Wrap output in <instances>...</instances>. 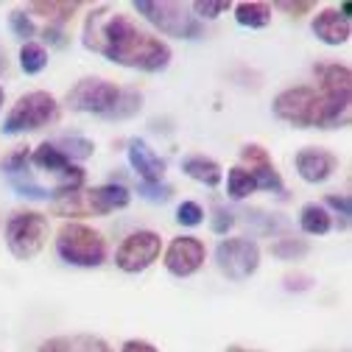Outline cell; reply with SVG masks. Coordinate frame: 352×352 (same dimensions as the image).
Segmentation results:
<instances>
[{
	"mask_svg": "<svg viewBox=\"0 0 352 352\" xmlns=\"http://www.w3.org/2000/svg\"><path fill=\"white\" fill-rule=\"evenodd\" d=\"M182 170L190 176V179L207 185V188H218V182H221V165H218L215 160L204 157V154H190L182 160Z\"/></svg>",
	"mask_w": 352,
	"mask_h": 352,
	"instance_id": "16",
	"label": "cell"
},
{
	"mask_svg": "<svg viewBox=\"0 0 352 352\" xmlns=\"http://www.w3.org/2000/svg\"><path fill=\"white\" fill-rule=\"evenodd\" d=\"M48 241V218L42 212H14L6 224V246L17 260H31Z\"/></svg>",
	"mask_w": 352,
	"mask_h": 352,
	"instance_id": "7",
	"label": "cell"
},
{
	"mask_svg": "<svg viewBox=\"0 0 352 352\" xmlns=\"http://www.w3.org/2000/svg\"><path fill=\"white\" fill-rule=\"evenodd\" d=\"M56 252L65 263L81 269H96L107 260V241L87 224H65L56 235Z\"/></svg>",
	"mask_w": 352,
	"mask_h": 352,
	"instance_id": "5",
	"label": "cell"
},
{
	"mask_svg": "<svg viewBox=\"0 0 352 352\" xmlns=\"http://www.w3.org/2000/svg\"><path fill=\"white\" fill-rule=\"evenodd\" d=\"M215 266L227 280H246L260 266V246L249 238H227L215 246Z\"/></svg>",
	"mask_w": 352,
	"mask_h": 352,
	"instance_id": "8",
	"label": "cell"
},
{
	"mask_svg": "<svg viewBox=\"0 0 352 352\" xmlns=\"http://www.w3.org/2000/svg\"><path fill=\"white\" fill-rule=\"evenodd\" d=\"M120 352H157V346L154 344H148V341H140V338H131V341H126L123 344V349Z\"/></svg>",
	"mask_w": 352,
	"mask_h": 352,
	"instance_id": "39",
	"label": "cell"
},
{
	"mask_svg": "<svg viewBox=\"0 0 352 352\" xmlns=\"http://www.w3.org/2000/svg\"><path fill=\"white\" fill-rule=\"evenodd\" d=\"M67 107L73 112L98 115L107 120H126L135 118L143 107V96L129 87H115L104 78H81L67 93Z\"/></svg>",
	"mask_w": 352,
	"mask_h": 352,
	"instance_id": "3",
	"label": "cell"
},
{
	"mask_svg": "<svg viewBox=\"0 0 352 352\" xmlns=\"http://www.w3.org/2000/svg\"><path fill=\"white\" fill-rule=\"evenodd\" d=\"M232 224H235V215H232L227 207L215 204V207H212V232H215V235H227V232L232 230Z\"/></svg>",
	"mask_w": 352,
	"mask_h": 352,
	"instance_id": "34",
	"label": "cell"
},
{
	"mask_svg": "<svg viewBox=\"0 0 352 352\" xmlns=\"http://www.w3.org/2000/svg\"><path fill=\"white\" fill-rule=\"evenodd\" d=\"M285 288L288 291H307L314 285V277L311 274H302V272H296V274H285Z\"/></svg>",
	"mask_w": 352,
	"mask_h": 352,
	"instance_id": "37",
	"label": "cell"
},
{
	"mask_svg": "<svg viewBox=\"0 0 352 352\" xmlns=\"http://www.w3.org/2000/svg\"><path fill=\"white\" fill-rule=\"evenodd\" d=\"M299 227L307 235H327L333 230V215L327 212V207L311 201L299 210Z\"/></svg>",
	"mask_w": 352,
	"mask_h": 352,
	"instance_id": "17",
	"label": "cell"
},
{
	"mask_svg": "<svg viewBox=\"0 0 352 352\" xmlns=\"http://www.w3.org/2000/svg\"><path fill=\"white\" fill-rule=\"evenodd\" d=\"M322 207H330V210H336V212L341 215V224H338L341 230H346V227H349V215H352V204H349V196H327Z\"/></svg>",
	"mask_w": 352,
	"mask_h": 352,
	"instance_id": "35",
	"label": "cell"
},
{
	"mask_svg": "<svg viewBox=\"0 0 352 352\" xmlns=\"http://www.w3.org/2000/svg\"><path fill=\"white\" fill-rule=\"evenodd\" d=\"M129 199H131L129 190L123 185H115V182L84 190L87 212H96V215H107V212L123 210V207H129Z\"/></svg>",
	"mask_w": 352,
	"mask_h": 352,
	"instance_id": "13",
	"label": "cell"
},
{
	"mask_svg": "<svg viewBox=\"0 0 352 352\" xmlns=\"http://www.w3.org/2000/svg\"><path fill=\"white\" fill-rule=\"evenodd\" d=\"M54 146H56L67 160H90L93 151H96L93 140H87V138H62V140H56Z\"/></svg>",
	"mask_w": 352,
	"mask_h": 352,
	"instance_id": "23",
	"label": "cell"
},
{
	"mask_svg": "<svg viewBox=\"0 0 352 352\" xmlns=\"http://www.w3.org/2000/svg\"><path fill=\"white\" fill-rule=\"evenodd\" d=\"M45 39L51 42V45H56V48H65V45H67L65 31H62L59 25H48V28H45Z\"/></svg>",
	"mask_w": 352,
	"mask_h": 352,
	"instance_id": "38",
	"label": "cell"
},
{
	"mask_svg": "<svg viewBox=\"0 0 352 352\" xmlns=\"http://www.w3.org/2000/svg\"><path fill=\"white\" fill-rule=\"evenodd\" d=\"M176 221L182 227H199L204 221V210L196 201H182L179 210H176Z\"/></svg>",
	"mask_w": 352,
	"mask_h": 352,
	"instance_id": "31",
	"label": "cell"
},
{
	"mask_svg": "<svg viewBox=\"0 0 352 352\" xmlns=\"http://www.w3.org/2000/svg\"><path fill=\"white\" fill-rule=\"evenodd\" d=\"M160 252H162V238L157 232H151V230L131 232L115 252V266L126 274H138L151 266L160 257Z\"/></svg>",
	"mask_w": 352,
	"mask_h": 352,
	"instance_id": "9",
	"label": "cell"
},
{
	"mask_svg": "<svg viewBox=\"0 0 352 352\" xmlns=\"http://www.w3.org/2000/svg\"><path fill=\"white\" fill-rule=\"evenodd\" d=\"M135 12L143 14L146 23H151L165 36L179 39H199L204 34L201 20L190 14V6L173 3V0H135Z\"/></svg>",
	"mask_w": 352,
	"mask_h": 352,
	"instance_id": "4",
	"label": "cell"
},
{
	"mask_svg": "<svg viewBox=\"0 0 352 352\" xmlns=\"http://www.w3.org/2000/svg\"><path fill=\"white\" fill-rule=\"evenodd\" d=\"M230 9V0H196V3H190V12L193 17L199 20H215L218 14H224Z\"/></svg>",
	"mask_w": 352,
	"mask_h": 352,
	"instance_id": "26",
	"label": "cell"
},
{
	"mask_svg": "<svg viewBox=\"0 0 352 352\" xmlns=\"http://www.w3.org/2000/svg\"><path fill=\"white\" fill-rule=\"evenodd\" d=\"M76 9H78V0H36V3H31V12L42 14L51 25H62L73 20Z\"/></svg>",
	"mask_w": 352,
	"mask_h": 352,
	"instance_id": "18",
	"label": "cell"
},
{
	"mask_svg": "<svg viewBox=\"0 0 352 352\" xmlns=\"http://www.w3.org/2000/svg\"><path fill=\"white\" fill-rule=\"evenodd\" d=\"M0 107H3V87H0Z\"/></svg>",
	"mask_w": 352,
	"mask_h": 352,
	"instance_id": "41",
	"label": "cell"
},
{
	"mask_svg": "<svg viewBox=\"0 0 352 352\" xmlns=\"http://www.w3.org/2000/svg\"><path fill=\"white\" fill-rule=\"evenodd\" d=\"M54 207L59 215H84L87 212V204H84V193H67V196H56L54 199Z\"/></svg>",
	"mask_w": 352,
	"mask_h": 352,
	"instance_id": "28",
	"label": "cell"
},
{
	"mask_svg": "<svg viewBox=\"0 0 352 352\" xmlns=\"http://www.w3.org/2000/svg\"><path fill=\"white\" fill-rule=\"evenodd\" d=\"M314 34L324 45H346L349 42V20L338 14V9H324L314 17Z\"/></svg>",
	"mask_w": 352,
	"mask_h": 352,
	"instance_id": "15",
	"label": "cell"
},
{
	"mask_svg": "<svg viewBox=\"0 0 352 352\" xmlns=\"http://www.w3.org/2000/svg\"><path fill=\"white\" fill-rule=\"evenodd\" d=\"M254 190H257V182H254V176H252L243 165H235V168L227 173V193H230V199L241 201V199L252 196Z\"/></svg>",
	"mask_w": 352,
	"mask_h": 352,
	"instance_id": "21",
	"label": "cell"
},
{
	"mask_svg": "<svg viewBox=\"0 0 352 352\" xmlns=\"http://www.w3.org/2000/svg\"><path fill=\"white\" fill-rule=\"evenodd\" d=\"M277 9L285 12V14H291V17H302V14H307V12H314L316 3H314V0H296V3H291V0H280Z\"/></svg>",
	"mask_w": 352,
	"mask_h": 352,
	"instance_id": "36",
	"label": "cell"
},
{
	"mask_svg": "<svg viewBox=\"0 0 352 352\" xmlns=\"http://www.w3.org/2000/svg\"><path fill=\"white\" fill-rule=\"evenodd\" d=\"M81 45L120 67L143 70V73H160L170 65L168 42L138 28L126 14L109 6H98L87 14Z\"/></svg>",
	"mask_w": 352,
	"mask_h": 352,
	"instance_id": "1",
	"label": "cell"
},
{
	"mask_svg": "<svg viewBox=\"0 0 352 352\" xmlns=\"http://www.w3.org/2000/svg\"><path fill=\"white\" fill-rule=\"evenodd\" d=\"M204 257H207L204 243L193 235H182L173 238L170 246L165 249V269L173 277H190L204 266Z\"/></svg>",
	"mask_w": 352,
	"mask_h": 352,
	"instance_id": "10",
	"label": "cell"
},
{
	"mask_svg": "<svg viewBox=\"0 0 352 352\" xmlns=\"http://www.w3.org/2000/svg\"><path fill=\"white\" fill-rule=\"evenodd\" d=\"M9 28H12L14 36H20L25 42H31V36L36 34V28H34V23H31V17L25 12H12L9 14Z\"/></svg>",
	"mask_w": 352,
	"mask_h": 352,
	"instance_id": "32",
	"label": "cell"
},
{
	"mask_svg": "<svg viewBox=\"0 0 352 352\" xmlns=\"http://www.w3.org/2000/svg\"><path fill=\"white\" fill-rule=\"evenodd\" d=\"M36 352H112L109 344L101 336L90 333H73V336H56L48 338Z\"/></svg>",
	"mask_w": 352,
	"mask_h": 352,
	"instance_id": "14",
	"label": "cell"
},
{
	"mask_svg": "<svg viewBox=\"0 0 352 352\" xmlns=\"http://www.w3.org/2000/svg\"><path fill=\"white\" fill-rule=\"evenodd\" d=\"M28 160H31L28 146H20V148H14L12 154H6V157H3V162H0V170H6L9 176L23 173V170H25V165H28Z\"/></svg>",
	"mask_w": 352,
	"mask_h": 352,
	"instance_id": "30",
	"label": "cell"
},
{
	"mask_svg": "<svg viewBox=\"0 0 352 352\" xmlns=\"http://www.w3.org/2000/svg\"><path fill=\"white\" fill-rule=\"evenodd\" d=\"M59 118V104L51 93H25L17 98L12 112L3 120V135H23V131H36L42 126H51Z\"/></svg>",
	"mask_w": 352,
	"mask_h": 352,
	"instance_id": "6",
	"label": "cell"
},
{
	"mask_svg": "<svg viewBox=\"0 0 352 352\" xmlns=\"http://www.w3.org/2000/svg\"><path fill=\"white\" fill-rule=\"evenodd\" d=\"M31 162H34L36 168H42V170H48V173H62V170L70 168V160H67L54 143H42V146L31 154Z\"/></svg>",
	"mask_w": 352,
	"mask_h": 352,
	"instance_id": "20",
	"label": "cell"
},
{
	"mask_svg": "<svg viewBox=\"0 0 352 352\" xmlns=\"http://www.w3.org/2000/svg\"><path fill=\"white\" fill-rule=\"evenodd\" d=\"M311 252V243L302 238H280L277 243H272V254L277 260H299Z\"/></svg>",
	"mask_w": 352,
	"mask_h": 352,
	"instance_id": "24",
	"label": "cell"
},
{
	"mask_svg": "<svg viewBox=\"0 0 352 352\" xmlns=\"http://www.w3.org/2000/svg\"><path fill=\"white\" fill-rule=\"evenodd\" d=\"M241 160L249 165V170L274 165V162H272V157H269V151L263 148V146H257V143H249V146H243V148H241Z\"/></svg>",
	"mask_w": 352,
	"mask_h": 352,
	"instance_id": "29",
	"label": "cell"
},
{
	"mask_svg": "<svg viewBox=\"0 0 352 352\" xmlns=\"http://www.w3.org/2000/svg\"><path fill=\"white\" fill-rule=\"evenodd\" d=\"M235 20L243 28H266L272 23V6L254 3V0H249V3H238L235 6Z\"/></svg>",
	"mask_w": 352,
	"mask_h": 352,
	"instance_id": "19",
	"label": "cell"
},
{
	"mask_svg": "<svg viewBox=\"0 0 352 352\" xmlns=\"http://www.w3.org/2000/svg\"><path fill=\"white\" fill-rule=\"evenodd\" d=\"M296 170L305 182L319 185V182H327L338 170V157L324 148H302L296 154Z\"/></svg>",
	"mask_w": 352,
	"mask_h": 352,
	"instance_id": "11",
	"label": "cell"
},
{
	"mask_svg": "<svg viewBox=\"0 0 352 352\" xmlns=\"http://www.w3.org/2000/svg\"><path fill=\"white\" fill-rule=\"evenodd\" d=\"M319 90L314 87H291L283 90L272 112L274 118L296 129H341L349 123L352 101V73L344 65H319L316 67Z\"/></svg>",
	"mask_w": 352,
	"mask_h": 352,
	"instance_id": "2",
	"label": "cell"
},
{
	"mask_svg": "<svg viewBox=\"0 0 352 352\" xmlns=\"http://www.w3.org/2000/svg\"><path fill=\"white\" fill-rule=\"evenodd\" d=\"M20 67L23 73L34 76V73H42L48 67V51L36 45V42H25V45L20 48Z\"/></svg>",
	"mask_w": 352,
	"mask_h": 352,
	"instance_id": "22",
	"label": "cell"
},
{
	"mask_svg": "<svg viewBox=\"0 0 352 352\" xmlns=\"http://www.w3.org/2000/svg\"><path fill=\"white\" fill-rule=\"evenodd\" d=\"M246 218L254 221V224H260V232H272L274 235V232H285L288 230V221H283V218H277V215L263 212V210H249Z\"/></svg>",
	"mask_w": 352,
	"mask_h": 352,
	"instance_id": "27",
	"label": "cell"
},
{
	"mask_svg": "<svg viewBox=\"0 0 352 352\" xmlns=\"http://www.w3.org/2000/svg\"><path fill=\"white\" fill-rule=\"evenodd\" d=\"M129 162L135 168V173L140 176L143 185H157L165 176V160L157 157L146 140H131L129 143Z\"/></svg>",
	"mask_w": 352,
	"mask_h": 352,
	"instance_id": "12",
	"label": "cell"
},
{
	"mask_svg": "<svg viewBox=\"0 0 352 352\" xmlns=\"http://www.w3.org/2000/svg\"><path fill=\"white\" fill-rule=\"evenodd\" d=\"M227 352H257V349H243V346H238V344H232V346H227Z\"/></svg>",
	"mask_w": 352,
	"mask_h": 352,
	"instance_id": "40",
	"label": "cell"
},
{
	"mask_svg": "<svg viewBox=\"0 0 352 352\" xmlns=\"http://www.w3.org/2000/svg\"><path fill=\"white\" fill-rule=\"evenodd\" d=\"M138 193L143 196V199H148V201H154V204H165L170 196H173V188L170 185H165V182H157V185H138Z\"/></svg>",
	"mask_w": 352,
	"mask_h": 352,
	"instance_id": "33",
	"label": "cell"
},
{
	"mask_svg": "<svg viewBox=\"0 0 352 352\" xmlns=\"http://www.w3.org/2000/svg\"><path fill=\"white\" fill-rule=\"evenodd\" d=\"M9 182H12V188L20 193V196H28V199H39V201H45V199H51V190H45V188H39L31 176L23 170V173H14V176H9Z\"/></svg>",
	"mask_w": 352,
	"mask_h": 352,
	"instance_id": "25",
	"label": "cell"
}]
</instances>
